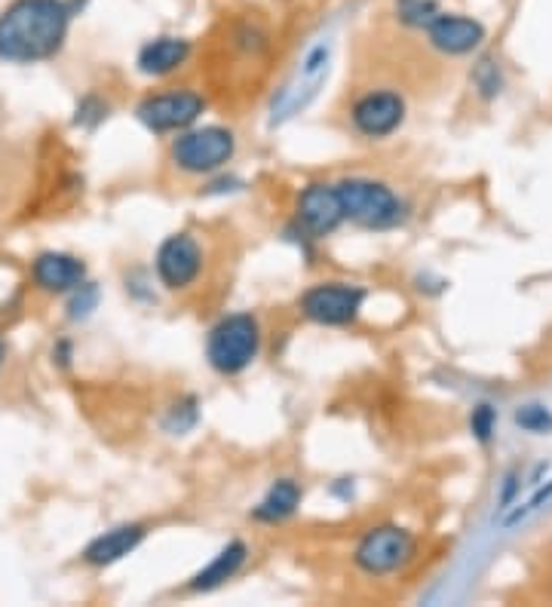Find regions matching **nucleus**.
I'll list each match as a JSON object with an SVG mask.
<instances>
[{
	"instance_id": "a878e982",
	"label": "nucleus",
	"mask_w": 552,
	"mask_h": 607,
	"mask_svg": "<svg viewBox=\"0 0 552 607\" xmlns=\"http://www.w3.org/2000/svg\"><path fill=\"white\" fill-rule=\"evenodd\" d=\"M3 359H7V350H3V344H0V362H3Z\"/></svg>"
},
{
	"instance_id": "4be33fe9",
	"label": "nucleus",
	"mask_w": 552,
	"mask_h": 607,
	"mask_svg": "<svg viewBox=\"0 0 552 607\" xmlns=\"http://www.w3.org/2000/svg\"><path fill=\"white\" fill-rule=\"evenodd\" d=\"M104 117H108V104L99 96H87V99H80V104H77L74 123L84 126V129H96Z\"/></svg>"
},
{
	"instance_id": "f8f14e48",
	"label": "nucleus",
	"mask_w": 552,
	"mask_h": 607,
	"mask_svg": "<svg viewBox=\"0 0 552 607\" xmlns=\"http://www.w3.org/2000/svg\"><path fill=\"white\" fill-rule=\"evenodd\" d=\"M328 74V50L326 47H316L308 52V59L301 62V74H298V84L286 86L279 92V99H274V123L276 120H286L298 114L301 108H308V101L316 96V86L323 84V77Z\"/></svg>"
},
{
	"instance_id": "dca6fc26",
	"label": "nucleus",
	"mask_w": 552,
	"mask_h": 607,
	"mask_svg": "<svg viewBox=\"0 0 552 607\" xmlns=\"http://www.w3.org/2000/svg\"><path fill=\"white\" fill-rule=\"evenodd\" d=\"M246 558H249V546H246L242 540H230L225 549H222L218 556L212 558V561H209L203 571H197L193 577H190L188 590L190 592L222 590L227 580H234V577L242 571Z\"/></svg>"
},
{
	"instance_id": "412c9836",
	"label": "nucleus",
	"mask_w": 552,
	"mask_h": 607,
	"mask_svg": "<svg viewBox=\"0 0 552 607\" xmlns=\"http://www.w3.org/2000/svg\"><path fill=\"white\" fill-rule=\"evenodd\" d=\"M473 84H476V89L482 92L485 99L501 96L503 77H501V67L494 65V59H482L479 65L473 67Z\"/></svg>"
},
{
	"instance_id": "9d476101",
	"label": "nucleus",
	"mask_w": 552,
	"mask_h": 607,
	"mask_svg": "<svg viewBox=\"0 0 552 607\" xmlns=\"http://www.w3.org/2000/svg\"><path fill=\"white\" fill-rule=\"evenodd\" d=\"M350 123L363 138L372 141L390 138L405 123V99L393 89H372L353 101Z\"/></svg>"
},
{
	"instance_id": "0eeeda50",
	"label": "nucleus",
	"mask_w": 552,
	"mask_h": 607,
	"mask_svg": "<svg viewBox=\"0 0 552 607\" xmlns=\"http://www.w3.org/2000/svg\"><path fill=\"white\" fill-rule=\"evenodd\" d=\"M365 298L368 295H365L363 286L331 280V283H316V286L308 288L298 301V310L304 313V320L338 329V325H350L363 313Z\"/></svg>"
},
{
	"instance_id": "9b49d317",
	"label": "nucleus",
	"mask_w": 552,
	"mask_h": 607,
	"mask_svg": "<svg viewBox=\"0 0 552 607\" xmlns=\"http://www.w3.org/2000/svg\"><path fill=\"white\" fill-rule=\"evenodd\" d=\"M424 32L432 50H439L442 55H469L473 50H479L485 40L482 22L461 16V13H439Z\"/></svg>"
},
{
	"instance_id": "393cba45",
	"label": "nucleus",
	"mask_w": 552,
	"mask_h": 607,
	"mask_svg": "<svg viewBox=\"0 0 552 607\" xmlns=\"http://www.w3.org/2000/svg\"><path fill=\"white\" fill-rule=\"evenodd\" d=\"M550 497H552V485H550V488H540V491H537V494H535V497L528 500V504H525V506H522V509H518L516 516H510V519H506V524H516L518 519H522V516H528V512H535L537 506L547 504Z\"/></svg>"
},
{
	"instance_id": "2eb2a0df",
	"label": "nucleus",
	"mask_w": 552,
	"mask_h": 607,
	"mask_svg": "<svg viewBox=\"0 0 552 607\" xmlns=\"http://www.w3.org/2000/svg\"><path fill=\"white\" fill-rule=\"evenodd\" d=\"M32 276L43 292L65 295V292H74V288L87 283V264L74 255L43 252L37 255V261L32 264Z\"/></svg>"
},
{
	"instance_id": "f3484780",
	"label": "nucleus",
	"mask_w": 552,
	"mask_h": 607,
	"mask_svg": "<svg viewBox=\"0 0 552 607\" xmlns=\"http://www.w3.org/2000/svg\"><path fill=\"white\" fill-rule=\"evenodd\" d=\"M301 506V485L294 479H276L261 497V504L252 509V519L261 524H279L292 519Z\"/></svg>"
},
{
	"instance_id": "f03ea898",
	"label": "nucleus",
	"mask_w": 552,
	"mask_h": 607,
	"mask_svg": "<svg viewBox=\"0 0 552 607\" xmlns=\"http://www.w3.org/2000/svg\"><path fill=\"white\" fill-rule=\"evenodd\" d=\"M261 322L252 313H230L209 329L206 359L218 374H242L261 356Z\"/></svg>"
},
{
	"instance_id": "6ab92c4d",
	"label": "nucleus",
	"mask_w": 552,
	"mask_h": 607,
	"mask_svg": "<svg viewBox=\"0 0 552 607\" xmlns=\"http://www.w3.org/2000/svg\"><path fill=\"white\" fill-rule=\"evenodd\" d=\"M197 421H200L197 399H193V396H188V399H181V402H175L173 408H170V414H166L163 426H166V433H173V436H185L188 430H193V426H197Z\"/></svg>"
},
{
	"instance_id": "f257e3e1",
	"label": "nucleus",
	"mask_w": 552,
	"mask_h": 607,
	"mask_svg": "<svg viewBox=\"0 0 552 607\" xmlns=\"http://www.w3.org/2000/svg\"><path fill=\"white\" fill-rule=\"evenodd\" d=\"M68 0H13L0 13V62L35 65L59 55L68 40Z\"/></svg>"
},
{
	"instance_id": "423d86ee",
	"label": "nucleus",
	"mask_w": 552,
	"mask_h": 607,
	"mask_svg": "<svg viewBox=\"0 0 552 607\" xmlns=\"http://www.w3.org/2000/svg\"><path fill=\"white\" fill-rule=\"evenodd\" d=\"M206 111V99L193 89H170V92H151L138 101V123L156 135L185 133Z\"/></svg>"
},
{
	"instance_id": "5701e85b",
	"label": "nucleus",
	"mask_w": 552,
	"mask_h": 607,
	"mask_svg": "<svg viewBox=\"0 0 552 607\" xmlns=\"http://www.w3.org/2000/svg\"><path fill=\"white\" fill-rule=\"evenodd\" d=\"M96 304H99V288L92 286V283H84V286H77L71 292V317L74 320H80V317H89L92 310H96Z\"/></svg>"
},
{
	"instance_id": "ddd939ff",
	"label": "nucleus",
	"mask_w": 552,
	"mask_h": 607,
	"mask_svg": "<svg viewBox=\"0 0 552 607\" xmlns=\"http://www.w3.org/2000/svg\"><path fill=\"white\" fill-rule=\"evenodd\" d=\"M145 537H148V528L145 524H117V528L104 531V534H99V537L89 543L87 549H84V561L92 565V568H111V565H117L126 556H133L138 546L145 543Z\"/></svg>"
},
{
	"instance_id": "b1692460",
	"label": "nucleus",
	"mask_w": 552,
	"mask_h": 607,
	"mask_svg": "<svg viewBox=\"0 0 552 607\" xmlns=\"http://www.w3.org/2000/svg\"><path fill=\"white\" fill-rule=\"evenodd\" d=\"M494 426H498V411H494L491 405H479V408L473 411V418H469V430H473V436L479 438V442H491Z\"/></svg>"
},
{
	"instance_id": "aec40b11",
	"label": "nucleus",
	"mask_w": 552,
	"mask_h": 607,
	"mask_svg": "<svg viewBox=\"0 0 552 607\" xmlns=\"http://www.w3.org/2000/svg\"><path fill=\"white\" fill-rule=\"evenodd\" d=\"M516 423L525 433H552V411L547 405H522L516 411Z\"/></svg>"
},
{
	"instance_id": "20e7f679",
	"label": "nucleus",
	"mask_w": 552,
	"mask_h": 607,
	"mask_svg": "<svg viewBox=\"0 0 552 607\" xmlns=\"http://www.w3.org/2000/svg\"><path fill=\"white\" fill-rule=\"evenodd\" d=\"M234 153H237V135L227 126H200V129L175 133L170 148L175 169L188 175H212L225 169L234 160Z\"/></svg>"
},
{
	"instance_id": "4468645a",
	"label": "nucleus",
	"mask_w": 552,
	"mask_h": 607,
	"mask_svg": "<svg viewBox=\"0 0 552 607\" xmlns=\"http://www.w3.org/2000/svg\"><path fill=\"white\" fill-rule=\"evenodd\" d=\"M190 59V40L175 34H160L141 44L136 55V67L145 77H170Z\"/></svg>"
},
{
	"instance_id": "6e6552de",
	"label": "nucleus",
	"mask_w": 552,
	"mask_h": 607,
	"mask_svg": "<svg viewBox=\"0 0 552 607\" xmlns=\"http://www.w3.org/2000/svg\"><path fill=\"white\" fill-rule=\"evenodd\" d=\"M154 270L163 288H170V292L190 288L203 273V246H200V239L188 234V231L170 234L156 249Z\"/></svg>"
},
{
	"instance_id": "a211bd4d",
	"label": "nucleus",
	"mask_w": 552,
	"mask_h": 607,
	"mask_svg": "<svg viewBox=\"0 0 552 607\" xmlns=\"http://www.w3.org/2000/svg\"><path fill=\"white\" fill-rule=\"evenodd\" d=\"M439 13L436 0H397V18L409 28H427Z\"/></svg>"
},
{
	"instance_id": "1a4fd4ad",
	"label": "nucleus",
	"mask_w": 552,
	"mask_h": 607,
	"mask_svg": "<svg viewBox=\"0 0 552 607\" xmlns=\"http://www.w3.org/2000/svg\"><path fill=\"white\" fill-rule=\"evenodd\" d=\"M344 206L338 197V185L326 182H313L301 187L298 200H294V227L308 239H323L331 236L344 224Z\"/></svg>"
},
{
	"instance_id": "39448f33",
	"label": "nucleus",
	"mask_w": 552,
	"mask_h": 607,
	"mask_svg": "<svg viewBox=\"0 0 552 607\" xmlns=\"http://www.w3.org/2000/svg\"><path fill=\"white\" fill-rule=\"evenodd\" d=\"M417 556V540L409 528L399 524H378L368 528L356 549H353V565L365 577H390L402 571L405 565H412Z\"/></svg>"
},
{
	"instance_id": "7ed1b4c3",
	"label": "nucleus",
	"mask_w": 552,
	"mask_h": 607,
	"mask_svg": "<svg viewBox=\"0 0 552 607\" xmlns=\"http://www.w3.org/2000/svg\"><path fill=\"white\" fill-rule=\"evenodd\" d=\"M338 197L344 206V219L365 231H393L405 221L402 197L375 178H344L338 182Z\"/></svg>"
}]
</instances>
